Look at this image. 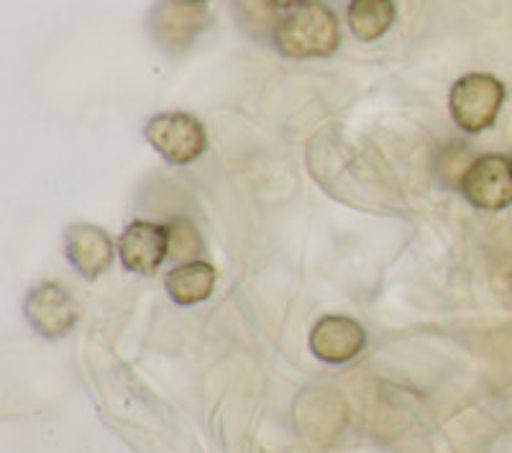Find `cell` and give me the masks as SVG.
Returning <instances> with one entry per match:
<instances>
[{"instance_id":"6da1fadb","label":"cell","mask_w":512,"mask_h":453,"mask_svg":"<svg viewBox=\"0 0 512 453\" xmlns=\"http://www.w3.org/2000/svg\"><path fill=\"white\" fill-rule=\"evenodd\" d=\"M274 44L290 59L331 57L341 47V24L326 3L308 0L277 21Z\"/></svg>"},{"instance_id":"7a4b0ae2","label":"cell","mask_w":512,"mask_h":453,"mask_svg":"<svg viewBox=\"0 0 512 453\" xmlns=\"http://www.w3.org/2000/svg\"><path fill=\"white\" fill-rule=\"evenodd\" d=\"M505 103V85L487 72H469L451 85L448 111L466 134H482L495 126Z\"/></svg>"},{"instance_id":"3957f363","label":"cell","mask_w":512,"mask_h":453,"mask_svg":"<svg viewBox=\"0 0 512 453\" xmlns=\"http://www.w3.org/2000/svg\"><path fill=\"white\" fill-rule=\"evenodd\" d=\"M144 136L159 157H164V162L177 164V167L192 164L208 149V134H205L203 123L182 111L159 113V116L149 118Z\"/></svg>"},{"instance_id":"277c9868","label":"cell","mask_w":512,"mask_h":453,"mask_svg":"<svg viewBox=\"0 0 512 453\" xmlns=\"http://www.w3.org/2000/svg\"><path fill=\"white\" fill-rule=\"evenodd\" d=\"M464 198L479 210H505L512 205V159L482 154L461 175Z\"/></svg>"},{"instance_id":"5b68a950","label":"cell","mask_w":512,"mask_h":453,"mask_svg":"<svg viewBox=\"0 0 512 453\" xmlns=\"http://www.w3.org/2000/svg\"><path fill=\"white\" fill-rule=\"evenodd\" d=\"M26 318L36 328V333L47 338H59L75 328L80 308H77L75 297L64 287L47 282V285L34 287L31 295L26 297Z\"/></svg>"},{"instance_id":"8992f818","label":"cell","mask_w":512,"mask_h":453,"mask_svg":"<svg viewBox=\"0 0 512 453\" xmlns=\"http://www.w3.org/2000/svg\"><path fill=\"white\" fill-rule=\"evenodd\" d=\"M118 254L128 272L154 274L169 256V226L134 221L118 239Z\"/></svg>"},{"instance_id":"52a82bcc","label":"cell","mask_w":512,"mask_h":453,"mask_svg":"<svg viewBox=\"0 0 512 453\" xmlns=\"http://www.w3.org/2000/svg\"><path fill=\"white\" fill-rule=\"evenodd\" d=\"M367 346V333L349 315H326L310 333V351L326 364H346Z\"/></svg>"},{"instance_id":"ba28073f","label":"cell","mask_w":512,"mask_h":453,"mask_svg":"<svg viewBox=\"0 0 512 453\" xmlns=\"http://www.w3.org/2000/svg\"><path fill=\"white\" fill-rule=\"evenodd\" d=\"M208 26V11L200 3L162 0L152 13V31L162 47H187Z\"/></svg>"},{"instance_id":"9c48e42d","label":"cell","mask_w":512,"mask_h":453,"mask_svg":"<svg viewBox=\"0 0 512 453\" xmlns=\"http://www.w3.org/2000/svg\"><path fill=\"white\" fill-rule=\"evenodd\" d=\"M64 251L85 279H95L113 264V241L98 226H72L64 236Z\"/></svg>"},{"instance_id":"30bf717a","label":"cell","mask_w":512,"mask_h":453,"mask_svg":"<svg viewBox=\"0 0 512 453\" xmlns=\"http://www.w3.org/2000/svg\"><path fill=\"white\" fill-rule=\"evenodd\" d=\"M167 292L177 305H198V302L208 300L216 290V267L200 259L192 262L177 264L175 269H169L167 274Z\"/></svg>"},{"instance_id":"8fae6325","label":"cell","mask_w":512,"mask_h":453,"mask_svg":"<svg viewBox=\"0 0 512 453\" xmlns=\"http://www.w3.org/2000/svg\"><path fill=\"white\" fill-rule=\"evenodd\" d=\"M346 18H349L351 34L359 41L372 44L392 29L397 8L392 0H351Z\"/></svg>"},{"instance_id":"7c38bea8","label":"cell","mask_w":512,"mask_h":453,"mask_svg":"<svg viewBox=\"0 0 512 453\" xmlns=\"http://www.w3.org/2000/svg\"><path fill=\"white\" fill-rule=\"evenodd\" d=\"M182 233H185L182 221L175 223V226H169V249H175L172 251V256H177V259H190V256L198 254L200 246H203V241H200V236H195V239L187 241Z\"/></svg>"},{"instance_id":"4fadbf2b","label":"cell","mask_w":512,"mask_h":453,"mask_svg":"<svg viewBox=\"0 0 512 453\" xmlns=\"http://www.w3.org/2000/svg\"><path fill=\"white\" fill-rule=\"evenodd\" d=\"M267 3L272 8H280V11H290V8L303 6V3H308V0H267Z\"/></svg>"},{"instance_id":"5bb4252c","label":"cell","mask_w":512,"mask_h":453,"mask_svg":"<svg viewBox=\"0 0 512 453\" xmlns=\"http://www.w3.org/2000/svg\"><path fill=\"white\" fill-rule=\"evenodd\" d=\"M187 3H200V6H203V3H208V0H187Z\"/></svg>"},{"instance_id":"9a60e30c","label":"cell","mask_w":512,"mask_h":453,"mask_svg":"<svg viewBox=\"0 0 512 453\" xmlns=\"http://www.w3.org/2000/svg\"><path fill=\"white\" fill-rule=\"evenodd\" d=\"M510 290H512V274H510Z\"/></svg>"}]
</instances>
